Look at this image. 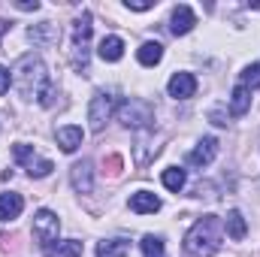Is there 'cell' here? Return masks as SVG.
<instances>
[{
	"label": "cell",
	"instance_id": "cell-13",
	"mask_svg": "<svg viewBox=\"0 0 260 257\" xmlns=\"http://www.w3.org/2000/svg\"><path fill=\"white\" fill-rule=\"evenodd\" d=\"M21 209H24V197L21 194H0V221H15L18 215H21Z\"/></svg>",
	"mask_w": 260,
	"mask_h": 257
},
{
	"label": "cell",
	"instance_id": "cell-25",
	"mask_svg": "<svg viewBox=\"0 0 260 257\" xmlns=\"http://www.w3.org/2000/svg\"><path fill=\"white\" fill-rule=\"evenodd\" d=\"M9 85H12V76H9V70H6V67L0 64V97L9 91Z\"/></svg>",
	"mask_w": 260,
	"mask_h": 257
},
{
	"label": "cell",
	"instance_id": "cell-27",
	"mask_svg": "<svg viewBox=\"0 0 260 257\" xmlns=\"http://www.w3.org/2000/svg\"><path fill=\"white\" fill-rule=\"evenodd\" d=\"M154 3L151 0H127V9H133V12H145V9H151Z\"/></svg>",
	"mask_w": 260,
	"mask_h": 257
},
{
	"label": "cell",
	"instance_id": "cell-29",
	"mask_svg": "<svg viewBox=\"0 0 260 257\" xmlns=\"http://www.w3.org/2000/svg\"><path fill=\"white\" fill-rule=\"evenodd\" d=\"M6 30H9V24H6V21H0V37H3Z\"/></svg>",
	"mask_w": 260,
	"mask_h": 257
},
{
	"label": "cell",
	"instance_id": "cell-18",
	"mask_svg": "<svg viewBox=\"0 0 260 257\" xmlns=\"http://www.w3.org/2000/svg\"><path fill=\"white\" fill-rule=\"evenodd\" d=\"M130 251V239H103L97 245V257H127Z\"/></svg>",
	"mask_w": 260,
	"mask_h": 257
},
{
	"label": "cell",
	"instance_id": "cell-26",
	"mask_svg": "<svg viewBox=\"0 0 260 257\" xmlns=\"http://www.w3.org/2000/svg\"><path fill=\"white\" fill-rule=\"evenodd\" d=\"M209 118H212V124H221V127H224V124H230V121H227L230 115H224L218 106H215V109H209Z\"/></svg>",
	"mask_w": 260,
	"mask_h": 257
},
{
	"label": "cell",
	"instance_id": "cell-22",
	"mask_svg": "<svg viewBox=\"0 0 260 257\" xmlns=\"http://www.w3.org/2000/svg\"><path fill=\"white\" fill-rule=\"evenodd\" d=\"M160 182H164V188H167V191L179 194L182 188H185V170H179V167H170V170H164Z\"/></svg>",
	"mask_w": 260,
	"mask_h": 257
},
{
	"label": "cell",
	"instance_id": "cell-1",
	"mask_svg": "<svg viewBox=\"0 0 260 257\" xmlns=\"http://www.w3.org/2000/svg\"><path fill=\"white\" fill-rule=\"evenodd\" d=\"M12 82L24 100H37L43 106H52L55 88L49 85V73H46V64L40 55H21L12 67Z\"/></svg>",
	"mask_w": 260,
	"mask_h": 257
},
{
	"label": "cell",
	"instance_id": "cell-4",
	"mask_svg": "<svg viewBox=\"0 0 260 257\" xmlns=\"http://www.w3.org/2000/svg\"><path fill=\"white\" fill-rule=\"evenodd\" d=\"M58 233H61V218H58L52 209H40V212L34 215V239H37L43 248H49V245L58 242Z\"/></svg>",
	"mask_w": 260,
	"mask_h": 257
},
{
	"label": "cell",
	"instance_id": "cell-8",
	"mask_svg": "<svg viewBox=\"0 0 260 257\" xmlns=\"http://www.w3.org/2000/svg\"><path fill=\"white\" fill-rule=\"evenodd\" d=\"M167 91H170V97H176V100H191V97L197 94L194 73H173V79H170Z\"/></svg>",
	"mask_w": 260,
	"mask_h": 257
},
{
	"label": "cell",
	"instance_id": "cell-17",
	"mask_svg": "<svg viewBox=\"0 0 260 257\" xmlns=\"http://www.w3.org/2000/svg\"><path fill=\"white\" fill-rule=\"evenodd\" d=\"M224 230H227V236H230L233 242H242V239H245L248 227H245V218H242V212H239V209H230V212H227Z\"/></svg>",
	"mask_w": 260,
	"mask_h": 257
},
{
	"label": "cell",
	"instance_id": "cell-2",
	"mask_svg": "<svg viewBox=\"0 0 260 257\" xmlns=\"http://www.w3.org/2000/svg\"><path fill=\"white\" fill-rule=\"evenodd\" d=\"M224 239V221L218 215H203L185 236V254L188 257H212L221 248Z\"/></svg>",
	"mask_w": 260,
	"mask_h": 257
},
{
	"label": "cell",
	"instance_id": "cell-24",
	"mask_svg": "<svg viewBox=\"0 0 260 257\" xmlns=\"http://www.w3.org/2000/svg\"><path fill=\"white\" fill-rule=\"evenodd\" d=\"M239 85L245 88V91H254L260 85V64H251L242 70V76H239Z\"/></svg>",
	"mask_w": 260,
	"mask_h": 257
},
{
	"label": "cell",
	"instance_id": "cell-9",
	"mask_svg": "<svg viewBox=\"0 0 260 257\" xmlns=\"http://www.w3.org/2000/svg\"><path fill=\"white\" fill-rule=\"evenodd\" d=\"M197 24V15L194 9L188 6V3H179L176 9H173V18H170V30L176 34V37H185V34H191Z\"/></svg>",
	"mask_w": 260,
	"mask_h": 257
},
{
	"label": "cell",
	"instance_id": "cell-12",
	"mask_svg": "<svg viewBox=\"0 0 260 257\" xmlns=\"http://www.w3.org/2000/svg\"><path fill=\"white\" fill-rule=\"evenodd\" d=\"M157 209H160V197H154L151 191L130 194V212H136V215H154Z\"/></svg>",
	"mask_w": 260,
	"mask_h": 257
},
{
	"label": "cell",
	"instance_id": "cell-10",
	"mask_svg": "<svg viewBox=\"0 0 260 257\" xmlns=\"http://www.w3.org/2000/svg\"><path fill=\"white\" fill-rule=\"evenodd\" d=\"M215 154H218V139L215 136H203L197 142V148L188 154V164L191 167H209L215 160Z\"/></svg>",
	"mask_w": 260,
	"mask_h": 257
},
{
	"label": "cell",
	"instance_id": "cell-7",
	"mask_svg": "<svg viewBox=\"0 0 260 257\" xmlns=\"http://www.w3.org/2000/svg\"><path fill=\"white\" fill-rule=\"evenodd\" d=\"M12 151H15V157L27 167V176H30V179H43V176H49V173L55 170V167H52V160H40V157L34 154V148H30V145H24V142H15V148H12Z\"/></svg>",
	"mask_w": 260,
	"mask_h": 257
},
{
	"label": "cell",
	"instance_id": "cell-23",
	"mask_svg": "<svg viewBox=\"0 0 260 257\" xmlns=\"http://www.w3.org/2000/svg\"><path fill=\"white\" fill-rule=\"evenodd\" d=\"M142 254L145 257H167L164 254V239L160 236H142Z\"/></svg>",
	"mask_w": 260,
	"mask_h": 257
},
{
	"label": "cell",
	"instance_id": "cell-11",
	"mask_svg": "<svg viewBox=\"0 0 260 257\" xmlns=\"http://www.w3.org/2000/svg\"><path fill=\"white\" fill-rule=\"evenodd\" d=\"M70 182L79 194H91L94 191V170H91V160H79L73 164L70 170Z\"/></svg>",
	"mask_w": 260,
	"mask_h": 257
},
{
	"label": "cell",
	"instance_id": "cell-16",
	"mask_svg": "<svg viewBox=\"0 0 260 257\" xmlns=\"http://www.w3.org/2000/svg\"><path fill=\"white\" fill-rule=\"evenodd\" d=\"M27 37L37 43V46H49V43H58L61 40V30L52 24V21H43V24H34L27 30Z\"/></svg>",
	"mask_w": 260,
	"mask_h": 257
},
{
	"label": "cell",
	"instance_id": "cell-5",
	"mask_svg": "<svg viewBox=\"0 0 260 257\" xmlns=\"http://www.w3.org/2000/svg\"><path fill=\"white\" fill-rule=\"evenodd\" d=\"M112 109H115V97L109 91H97L88 103V121H91V130L100 133L106 127V121L112 118Z\"/></svg>",
	"mask_w": 260,
	"mask_h": 257
},
{
	"label": "cell",
	"instance_id": "cell-21",
	"mask_svg": "<svg viewBox=\"0 0 260 257\" xmlns=\"http://www.w3.org/2000/svg\"><path fill=\"white\" fill-rule=\"evenodd\" d=\"M46 257H82V242L79 239H64L58 245H49Z\"/></svg>",
	"mask_w": 260,
	"mask_h": 257
},
{
	"label": "cell",
	"instance_id": "cell-19",
	"mask_svg": "<svg viewBox=\"0 0 260 257\" xmlns=\"http://www.w3.org/2000/svg\"><path fill=\"white\" fill-rule=\"evenodd\" d=\"M136 58H139V64L142 67H154V64H160V58H164V46L154 40H148V43H142L139 46V52H136Z\"/></svg>",
	"mask_w": 260,
	"mask_h": 257
},
{
	"label": "cell",
	"instance_id": "cell-20",
	"mask_svg": "<svg viewBox=\"0 0 260 257\" xmlns=\"http://www.w3.org/2000/svg\"><path fill=\"white\" fill-rule=\"evenodd\" d=\"M248 109H251V94H248L242 85H236V88H233V94H230V115H236V118H239V115H245Z\"/></svg>",
	"mask_w": 260,
	"mask_h": 257
},
{
	"label": "cell",
	"instance_id": "cell-3",
	"mask_svg": "<svg viewBox=\"0 0 260 257\" xmlns=\"http://www.w3.org/2000/svg\"><path fill=\"white\" fill-rule=\"evenodd\" d=\"M91 12L85 9L76 21H73V67L85 76L88 73V40H91Z\"/></svg>",
	"mask_w": 260,
	"mask_h": 257
},
{
	"label": "cell",
	"instance_id": "cell-28",
	"mask_svg": "<svg viewBox=\"0 0 260 257\" xmlns=\"http://www.w3.org/2000/svg\"><path fill=\"white\" fill-rule=\"evenodd\" d=\"M15 6H18L21 12H37V9H40V3H37V0H34V3H30V0H18Z\"/></svg>",
	"mask_w": 260,
	"mask_h": 257
},
{
	"label": "cell",
	"instance_id": "cell-6",
	"mask_svg": "<svg viewBox=\"0 0 260 257\" xmlns=\"http://www.w3.org/2000/svg\"><path fill=\"white\" fill-rule=\"evenodd\" d=\"M151 118H154V112L145 100H124L121 109H118V121L124 127H145Z\"/></svg>",
	"mask_w": 260,
	"mask_h": 257
},
{
	"label": "cell",
	"instance_id": "cell-14",
	"mask_svg": "<svg viewBox=\"0 0 260 257\" xmlns=\"http://www.w3.org/2000/svg\"><path fill=\"white\" fill-rule=\"evenodd\" d=\"M97 55H100L106 64H115V61H121V58H124V40H121V37H103V40H100V49H97Z\"/></svg>",
	"mask_w": 260,
	"mask_h": 257
},
{
	"label": "cell",
	"instance_id": "cell-15",
	"mask_svg": "<svg viewBox=\"0 0 260 257\" xmlns=\"http://www.w3.org/2000/svg\"><path fill=\"white\" fill-rule=\"evenodd\" d=\"M82 127H76V124H67V127H58V133H55V139H58V145L64 148L67 154H73L79 145H82Z\"/></svg>",
	"mask_w": 260,
	"mask_h": 257
}]
</instances>
